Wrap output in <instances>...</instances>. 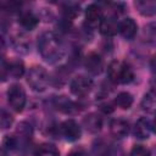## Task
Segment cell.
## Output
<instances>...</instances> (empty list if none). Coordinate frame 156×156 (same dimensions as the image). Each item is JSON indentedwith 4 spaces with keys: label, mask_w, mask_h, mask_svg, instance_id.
<instances>
[{
    "label": "cell",
    "mask_w": 156,
    "mask_h": 156,
    "mask_svg": "<svg viewBox=\"0 0 156 156\" xmlns=\"http://www.w3.org/2000/svg\"><path fill=\"white\" fill-rule=\"evenodd\" d=\"M38 51L49 63L61 61L66 54L65 44L55 32H43L38 37Z\"/></svg>",
    "instance_id": "6da1fadb"
},
{
    "label": "cell",
    "mask_w": 156,
    "mask_h": 156,
    "mask_svg": "<svg viewBox=\"0 0 156 156\" xmlns=\"http://www.w3.org/2000/svg\"><path fill=\"white\" fill-rule=\"evenodd\" d=\"M107 77L115 84H128L134 79V72L127 62L115 60L107 67Z\"/></svg>",
    "instance_id": "7a4b0ae2"
},
{
    "label": "cell",
    "mask_w": 156,
    "mask_h": 156,
    "mask_svg": "<svg viewBox=\"0 0 156 156\" xmlns=\"http://www.w3.org/2000/svg\"><path fill=\"white\" fill-rule=\"evenodd\" d=\"M50 82L51 78L48 71L41 66H33L27 73V83L34 91H44Z\"/></svg>",
    "instance_id": "3957f363"
},
{
    "label": "cell",
    "mask_w": 156,
    "mask_h": 156,
    "mask_svg": "<svg viewBox=\"0 0 156 156\" xmlns=\"http://www.w3.org/2000/svg\"><path fill=\"white\" fill-rule=\"evenodd\" d=\"M7 102L13 111L16 112L23 111L27 102V96L24 89L20 84H12L7 89Z\"/></svg>",
    "instance_id": "277c9868"
},
{
    "label": "cell",
    "mask_w": 156,
    "mask_h": 156,
    "mask_svg": "<svg viewBox=\"0 0 156 156\" xmlns=\"http://www.w3.org/2000/svg\"><path fill=\"white\" fill-rule=\"evenodd\" d=\"M24 74V63L20 58H13L10 62H6L2 60L1 63V79L2 82L6 80V78H21Z\"/></svg>",
    "instance_id": "5b68a950"
},
{
    "label": "cell",
    "mask_w": 156,
    "mask_h": 156,
    "mask_svg": "<svg viewBox=\"0 0 156 156\" xmlns=\"http://www.w3.org/2000/svg\"><path fill=\"white\" fill-rule=\"evenodd\" d=\"M94 87V82L91 78L87 77V76H77L74 77L72 80H71V84H69V89H71V93L78 98H84L87 96L91 89Z\"/></svg>",
    "instance_id": "8992f818"
},
{
    "label": "cell",
    "mask_w": 156,
    "mask_h": 156,
    "mask_svg": "<svg viewBox=\"0 0 156 156\" xmlns=\"http://www.w3.org/2000/svg\"><path fill=\"white\" fill-rule=\"evenodd\" d=\"M60 132L67 141H77L82 136L80 126L72 118L66 119L65 122H62V124L60 126Z\"/></svg>",
    "instance_id": "52a82bcc"
},
{
    "label": "cell",
    "mask_w": 156,
    "mask_h": 156,
    "mask_svg": "<svg viewBox=\"0 0 156 156\" xmlns=\"http://www.w3.org/2000/svg\"><path fill=\"white\" fill-rule=\"evenodd\" d=\"M102 18H104L102 9L98 4H90V5H88V7L85 9V15H84L85 27L88 29H93V28L100 26Z\"/></svg>",
    "instance_id": "ba28073f"
},
{
    "label": "cell",
    "mask_w": 156,
    "mask_h": 156,
    "mask_svg": "<svg viewBox=\"0 0 156 156\" xmlns=\"http://www.w3.org/2000/svg\"><path fill=\"white\" fill-rule=\"evenodd\" d=\"M10 41H11V45H12L13 50L16 52H18V54L24 55V54H28L29 50H30V39L23 32L15 33L11 37Z\"/></svg>",
    "instance_id": "9c48e42d"
},
{
    "label": "cell",
    "mask_w": 156,
    "mask_h": 156,
    "mask_svg": "<svg viewBox=\"0 0 156 156\" xmlns=\"http://www.w3.org/2000/svg\"><path fill=\"white\" fill-rule=\"evenodd\" d=\"M84 67L91 74H100L104 69V60L98 52H89L84 57Z\"/></svg>",
    "instance_id": "30bf717a"
},
{
    "label": "cell",
    "mask_w": 156,
    "mask_h": 156,
    "mask_svg": "<svg viewBox=\"0 0 156 156\" xmlns=\"http://www.w3.org/2000/svg\"><path fill=\"white\" fill-rule=\"evenodd\" d=\"M99 30L104 37H113L119 32V22L116 16H106L102 18Z\"/></svg>",
    "instance_id": "8fae6325"
},
{
    "label": "cell",
    "mask_w": 156,
    "mask_h": 156,
    "mask_svg": "<svg viewBox=\"0 0 156 156\" xmlns=\"http://www.w3.org/2000/svg\"><path fill=\"white\" fill-rule=\"evenodd\" d=\"M54 105L58 111L67 113V115H73V113L79 112V105L77 102L69 100L66 96H57L54 100Z\"/></svg>",
    "instance_id": "7c38bea8"
},
{
    "label": "cell",
    "mask_w": 156,
    "mask_h": 156,
    "mask_svg": "<svg viewBox=\"0 0 156 156\" xmlns=\"http://www.w3.org/2000/svg\"><path fill=\"white\" fill-rule=\"evenodd\" d=\"M129 132V124L123 118H115L110 122V133L112 136L117 139H122L127 136Z\"/></svg>",
    "instance_id": "4fadbf2b"
},
{
    "label": "cell",
    "mask_w": 156,
    "mask_h": 156,
    "mask_svg": "<svg viewBox=\"0 0 156 156\" xmlns=\"http://www.w3.org/2000/svg\"><path fill=\"white\" fill-rule=\"evenodd\" d=\"M151 132V122H149V119H146L145 117H140L133 127V135L136 139L140 140H145L149 138Z\"/></svg>",
    "instance_id": "5bb4252c"
},
{
    "label": "cell",
    "mask_w": 156,
    "mask_h": 156,
    "mask_svg": "<svg viewBox=\"0 0 156 156\" xmlns=\"http://www.w3.org/2000/svg\"><path fill=\"white\" fill-rule=\"evenodd\" d=\"M136 32H138V24L133 18L127 17L119 22V33L124 39L127 40L133 39L136 35Z\"/></svg>",
    "instance_id": "9a60e30c"
},
{
    "label": "cell",
    "mask_w": 156,
    "mask_h": 156,
    "mask_svg": "<svg viewBox=\"0 0 156 156\" xmlns=\"http://www.w3.org/2000/svg\"><path fill=\"white\" fill-rule=\"evenodd\" d=\"M83 126L84 128L91 133V134H96L101 130L102 128V118L95 113V112H91L89 115H87L84 118H83Z\"/></svg>",
    "instance_id": "2e32d148"
},
{
    "label": "cell",
    "mask_w": 156,
    "mask_h": 156,
    "mask_svg": "<svg viewBox=\"0 0 156 156\" xmlns=\"http://www.w3.org/2000/svg\"><path fill=\"white\" fill-rule=\"evenodd\" d=\"M134 6L138 12L145 17H151L156 15V0H136Z\"/></svg>",
    "instance_id": "e0dca14e"
},
{
    "label": "cell",
    "mask_w": 156,
    "mask_h": 156,
    "mask_svg": "<svg viewBox=\"0 0 156 156\" xmlns=\"http://www.w3.org/2000/svg\"><path fill=\"white\" fill-rule=\"evenodd\" d=\"M18 23L22 26V28H24L27 30H33L39 23V17L30 11H24V12L20 13Z\"/></svg>",
    "instance_id": "ac0fdd59"
},
{
    "label": "cell",
    "mask_w": 156,
    "mask_h": 156,
    "mask_svg": "<svg viewBox=\"0 0 156 156\" xmlns=\"http://www.w3.org/2000/svg\"><path fill=\"white\" fill-rule=\"evenodd\" d=\"M141 108L147 113L156 115V90H150L144 95L141 100Z\"/></svg>",
    "instance_id": "d6986e66"
},
{
    "label": "cell",
    "mask_w": 156,
    "mask_h": 156,
    "mask_svg": "<svg viewBox=\"0 0 156 156\" xmlns=\"http://www.w3.org/2000/svg\"><path fill=\"white\" fill-rule=\"evenodd\" d=\"M134 102V98L130 93L128 91H121L117 94V96L115 98V105L122 110H128L132 107Z\"/></svg>",
    "instance_id": "ffe728a7"
},
{
    "label": "cell",
    "mask_w": 156,
    "mask_h": 156,
    "mask_svg": "<svg viewBox=\"0 0 156 156\" xmlns=\"http://www.w3.org/2000/svg\"><path fill=\"white\" fill-rule=\"evenodd\" d=\"M61 9H62L61 10L62 17L69 21L74 20L79 15V11H80V6L77 2H65Z\"/></svg>",
    "instance_id": "44dd1931"
},
{
    "label": "cell",
    "mask_w": 156,
    "mask_h": 156,
    "mask_svg": "<svg viewBox=\"0 0 156 156\" xmlns=\"http://www.w3.org/2000/svg\"><path fill=\"white\" fill-rule=\"evenodd\" d=\"M143 39L145 43H147L152 46H156V21L150 22L144 26Z\"/></svg>",
    "instance_id": "7402d4cb"
},
{
    "label": "cell",
    "mask_w": 156,
    "mask_h": 156,
    "mask_svg": "<svg viewBox=\"0 0 156 156\" xmlns=\"http://www.w3.org/2000/svg\"><path fill=\"white\" fill-rule=\"evenodd\" d=\"M33 135V127L30 126V123L23 121L21 123H18L17 128H16V136L22 139V140H26L28 141Z\"/></svg>",
    "instance_id": "603a6c76"
},
{
    "label": "cell",
    "mask_w": 156,
    "mask_h": 156,
    "mask_svg": "<svg viewBox=\"0 0 156 156\" xmlns=\"http://www.w3.org/2000/svg\"><path fill=\"white\" fill-rule=\"evenodd\" d=\"M34 156H60V152L55 145L45 143L37 147Z\"/></svg>",
    "instance_id": "cb8c5ba5"
},
{
    "label": "cell",
    "mask_w": 156,
    "mask_h": 156,
    "mask_svg": "<svg viewBox=\"0 0 156 156\" xmlns=\"http://www.w3.org/2000/svg\"><path fill=\"white\" fill-rule=\"evenodd\" d=\"M17 145H18L17 136H15V135H6L4 138V140H2V149L1 150L6 151V152H10V151L17 149Z\"/></svg>",
    "instance_id": "d4e9b609"
},
{
    "label": "cell",
    "mask_w": 156,
    "mask_h": 156,
    "mask_svg": "<svg viewBox=\"0 0 156 156\" xmlns=\"http://www.w3.org/2000/svg\"><path fill=\"white\" fill-rule=\"evenodd\" d=\"M65 68H66V67H60V68L54 73V77L51 78V80H52L56 85H62L63 83H66V78L68 77L69 72H66Z\"/></svg>",
    "instance_id": "484cf974"
},
{
    "label": "cell",
    "mask_w": 156,
    "mask_h": 156,
    "mask_svg": "<svg viewBox=\"0 0 156 156\" xmlns=\"http://www.w3.org/2000/svg\"><path fill=\"white\" fill-rule=\"evenodd\" d=\"M0 121H1V128L2 129H7V128H10L12 126L13 117H12V115L10 112H7L5 108H2L1 110V118H0Z\"/></svg>",
    "instance_id": "4316f807"
},
{
    "label": "cell",
    "mask_w": 156,
    "mask_h": 156,
    "mask_svg": "<svg viewBox=\"0 0 156 156\" xmlns=\"http://www.w3.org/2000/svg\"><path fill=\"white\" fill-rule=\"evenodd\" d=\"M130 156H151L150 150L144 145H134L130 150Z\"/></svg>",
    "instance_id": "83f0119b"
},
{
    "label": "cell",
    "mask_w": 156,
    "mask_h": 156,
    "mask_svg": "<svg viewBox=\"0 0 156 156\" xmlns=\"http://www.w3.org/2000/svg\"><path fill=\"white\" fill-rule=\"evenodd\" d=\"M100 108L105 112V113H111L112 111H113V106L111 105V104H108V102H105V104H102L101 106H100Z\"/></svg>",
    "instance_id": "f1b7e54d"
},
{
    "label": "cell",
    "mask_w": 156,
    "mask_h": 156,
    "mask_svg": "<svg viewBox=\"0 0 156 156\" xmlns=\"http://www.w3.org/2000/svg\"><path fill=\"white\" fill-rule=\"evenodd\" d=\"M67 156H87V154L82 149H76V150H72Z\"/></svg>",
    "instance_id": "f546056e"
},
{
    "label": "cell",
    "mask_w": 156,
    "mask_h": 156,
    "mask_svg": "<svg viewBox=\"0 0 156 156\" xmlns=\"http://www.w3.org/2000/svg\"><path fill=\"white\" fill-rule=\"evenodd\" d=\"M150 68L154 73H156V54L152 55L151 58H150Z\"/></svg>",
    "instance_id": "4dcf8cb0"
},
{
    "label": "cell",
    "mask_w": 156,
    "mask_h": 156,
    "mask_svg": "<svg viewBox=\"0 0 156 156\" xmlns=\"http://www.w3.org/2000/svg\"><path fill=\"white\" fill-rule=\"evenodd\" d=\"M151 130L154 132V133H156V117L152 119V122H151Z\"/></svg>",
    "instance_id": "1f68e13d"
},
{
    "label": "cell",
    "mask_w": 156,
    "mask_h": 156,
    "mask_svg": "<svg viewBox=\"0 0 156 156\" xmlns=\"http://www.w3.org/2000/svg\"><path fill=\"white\" fill-rule=\"evenodd\" d=\"M7 154H9V152H6V151L1 150V156H7Z\"/></svg>",
    "instance_id": "d6a6232c"
}]
</instances>
